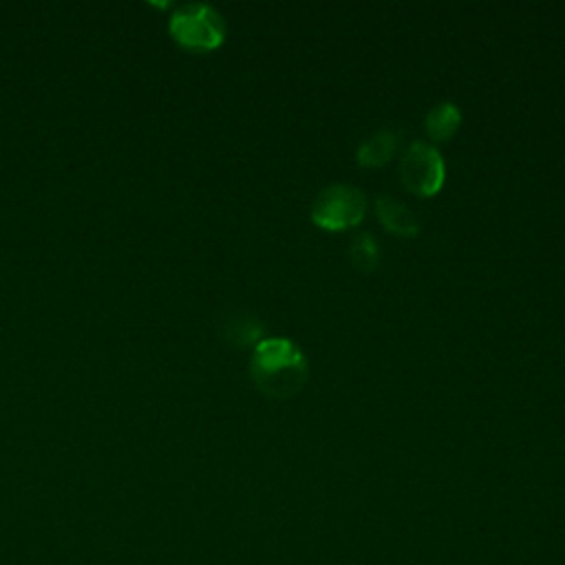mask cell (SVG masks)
<instances>
[{
  "label": "cell",
  "instance_id": "9",
  "mask_svg": "<svg viewBox=\"0 0 565 565\" xmlns=\"http://www.w3.org/2000/svg\"><path fill=\"white\" fill-rule=\"evenodd\" d=\"M347 256L351 260V265L358 269V271H373L380 263V249H377V243L371 234L366 232H360L351 238L349 243V249H347Z\"/></svg>",
  "mask_w": 565,
  "mask_h": 565
},
{
  "label": "cell",
  "instance_id": "6",
  "mask_svg": "<svg viewBox=\"0 0 565 565\" xmlns=\"http://www.w3.org/2000/svg\"><path fill=\"white\" fill-rule=\"evenodd\" d=\"M399 137H402V132L395 128H382V130L373 132L371 137H366L360 143V148L355 152L358 163L364 168H375V166L386 163L395 154V150L399 146Z\"/></svg>",
  "mask_w": 565,
  "mask_h": 565
},
{
  "label": "cell",
  "instance_id": "2",
  "mask_svg": "<svg viewBox=\"0 0 565 565\" xmlns=\"http://www.w3.org/2000/svg\"><path fill=\"white\" fill-rule=\"evenodd\" d=\"M168 29L181 46L194 51H212L225 40V22L221 13L201 2L179 7L170 18Z\"/></svg>",
  "mask_w": 565,
  "mask_h": 565
},
{
  "label": "cell",
  "instance_id": "3",
  "mask_svg": "<svg viewBox=\"0 0 565 565\" xmlns=\"http://www.w3.org/2000/svg\"><path fill=\"white\" fill-rule=\"evenodd\" d=\"M364 192L349 183H333L322 188L311 203L313 223L331 232L355 227L364 218Z\"/></svg>",
  "mask_w": 565,
  "mask_h": 565
},
{
  "label": "cell",
  "instance_id": "5",
  "mask_svg": "<svg viewBox=\"0 0 565 565\" xmlns=\"http://www.w3.org/2000/svg\"><path fill=\"white\" fill-rule=\"evenodd\" d=\"M375 210H377L380 223H382L391 234L415 236V234L419 232V221H417V216L411 212L408 205H404V203L397 201L395 196H391V194L377 196Z\"/></svg>",
  "mask_w": 565,
  "mask_h": 565
},
{
  "label": "cell",
  "instance_id": "7",
  "mask_svg": "<svg viewBox=\"0 0 565 565\" xmlns=\"http://www.w3.org/2000/svg\"><path fill=\"white\" fill-rule=\"evenodd\" d=\"M221 333L234 347L258 344L263 340V324L256 316L238 311V313H232L230 318L223 320Z\"/></svg>",
  "mask_w": 565,
  "mask_h": 565
},
{
  "label": "cell",
  "instance_id": "8",
  "mask_svg": "<svg viewBox=\"0 0 565 565\" xmlns=\"http://www.w3.org/2000/svg\"><path fill=\"white\" fill-rule=\"evenodd\" d=\"M461 126V113L452 102L433 106L424 119V128L433 141H448Z\"/></svg>",
  "mask_w": 565,
  "mask_h": 565
},
{
  "label": "cell",
  "instance_id": "1",
  "mask_svg": "<svg viewBox=\"0 0 565 565\" xmlns=\"http://www.w3.org/2000/svg\"><path fill=\"white\" fill-rule=\"evenodd\" d=\"M249 375L260 393L285 399L309 380V362L300 347L287 338H263L252 353Z\"/></svg>",
  "mask_w": 565,
  "mask_h": 565
},
{
  "label": "cell",
  "instance_id": "4",
  "mask_svg": "<svg viewBox=\"0 0 565 565\" xmlns=\"http://www.w3.org/2000/svg\"><path fill=\"white\" fill-rule=\"evenodd\" d=\"M399 179L406 190L419 196L437 194L446 179L439 150L426 141H413L399 159Z\"/></svg>",
  "mask_w": 565,
  "mask_h": 565
}]
</instances>
